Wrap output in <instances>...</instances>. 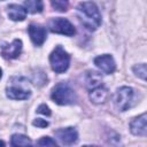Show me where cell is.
<instances>
[{
    "mask_svg": "<svg viewBox=\"0 0 147 147\" xmlns=\"http://www.w3.org/2000/svg\"><path fill=\"white\" fill-rule=\"evenodd\" d=\"M79 20L82 24L90 31L96 30L101 25V14L99 8L93 1H84L80 2L77 7Z\"/></svg>",
    "mask_w": 147,
    "mask_h": 147,
    "instance_id": "obj_1",
    "label": "cell"
},
{
    "mask_svg": "<svg viewBox=\"0 0 147 147\" xmlns=\"http://www.w3.org/2000/svg\"><path fill=\"white\" fill-rule=\"evenodd\" d=\"M51 98L55 103L61 106L72 105L77 101V95L75 91L65 83H59L57 85H55L52 91Z\"/></svg>",
    "mask_w": 147,
    "mask_h": 147,
    "instance_id": "obj_2",
    "label": "cell"
},
{
    "mask_svg": "<svg viewBox=\"0 0 147 147\" xmlns=\"http://www.w3.org/2000/svg\"><path fill=\"white\" fill-rule=\"evenodd\" d=\"M49 63L56 74H62L68 70L70 64V55L61 47L56 46L49 55Z\"/></svg>",
    "mask_w": 147,
    "mask_h": 147,
    "instance_id": "obj_3",
    "label": "cell"
},
{
    "mask_svg": "<svg viewBox=\"0 0 147 147\" xmlns=\"http://www.w3.org/2000/svg\"><path fill=\"white\" fill-rule=\"evenodd\" d=\"M133 99H134L133 88L129 87V86H122L116 90L115 96H114V102H115L116 108L119 111H125L132 107Z\"/></svg>",
    "mask_w": 147,
    "mask_h": 147,
    "instance_id": "obj_4",
    "label": "cell"
},
{
    "mask_svg": "<svg viewBox=\"0 0 147 147\" xmlns=\"http://www.w3.org/2000/svg\"><path fill=\"white\" fill-rule=\"evenodd\" d=\"M48 28L54 33H60V34H64L69 37L76 33L75 26L70 23V21H68L67 18H62V17L52 18L48 23Z\"/></svg>",
    "mask_w": 147,
    "mask_h": 147,
    "instance_id": "obj_5",
    "label": "cell"
},
{
    "mask_svg": "<svg viewBox=\"0 0 147 147\" xmlns=\"http://www.w3.org/2000/svg\"><path fill=\"white\" fill-rule=\"evenodd\" d=\"M10 83H11V85L8 86L7 87V91H6L8 98H10L13 100H26V99L30 98L31 92H30L29 88L22 86L23 83H20V85H18V82L15 83V80H13V79L10 80Z\"/></svg>",
    "mask_w": 147,
    "mask_h": 147,
    "instance_id": "obj_6",
    "label": "cell"
},
{
    "mask_svg": "<svg viewBox=\"0 0 147 147\" xmlns=\"http://www.w3.org/2000/svg\"><path fill=\"white\" fill-rule=\"evenodd\" d=\"M94 64L105 74L110 75L115 71L116 69V63L114 61V57L109 54H103L99 55L94 59Z\"/></svg>",
    "mask_w": 147,
    "mask_h": 147,
    "instance_id": "obj_7",
    "label": "cell"
},
{
    "mask_svg": "<svg viewBox=\"0 0 147 147\" xmlns=\"http://www.w3.org/2000/svg\"><path fill=\"white\" fill-rule=\"evenodd\" d=\"M28 32H29V36H30L32 42L36 46H41L47 38L46 29L38 24H30L28 28Z\"/></svg>",
    "mask_w": 147,
    "mask_h": 147,
    "instance_id": "obj_8",
    "label": "cell"
},
{
    "mask_svg": "<svg viewBox=\"0 0 147 147\" xmlns=\"http://www.w3.org/2000/svg\"><path fill=\"white\" fill-rule=\"evenodd\" d=\"M22 52V41L20 39H14L10 44L1 45V55L5 59H16Z\"/></svg>",
    "mask_w": 147,
    "mask_h": 147,
    "instance_id": "obj_9",
    "label": "cell"
},
{
    "mask_svg": "<svg viewBox=\"0 0 147 147\" xmlns=\"http://www.w3.org/2000/svg\"><path fill=\"white\" fill-rule=\"evenodd\" d=\"M55 136L63 145H72L78 139V132L75 127L59 129L55 131Z\"/></svg>",
    "mask_w": 147,
    "mask_h": 147,
    "instance_id": "obj_10",
    "label": "cell"
},
{
    "mask_svg": "<svg viewBox=\"0 0 147 147\" xmlns=\"http://www.w3.org/2000/svg\"><path fill=\"white\" fill-rule=\"evenodd\" d=\"M146 114H141L140 116L136 117L131 123H130V131L134 136L139 137H146L147 134V125H146Z\"/></svg>",
    "mask_w": 147,
    "mask_h": 147,
    "instance_id": "obj_11",
    "label": "cell"
},
{
    "mask_svg": "<svg viewBox=\"0 0 147 147\" xmlns=\"http://www.w3.org/2000/svg\"><path fill=\"white\" fill-rule=\"evenodd\" d=\"M108 98V90L101 83L92 88H90V99L93 103H103Z\"/></svg>",
    "mask_w": 147,
    "mask_h": 147,
    "instance_id": "obj_12",
    "label": "cell"
},
{
    "mask_svg": "<svg viewBox=\"0 0 147 147\" xmlns=\"http://www.w3.org/2000/svg\"><path fill=\"white\" fill-rule=\"evenodd\" d=\"M26 9L20 5H9L8 6V16L11 21H23L26 17Z\"/></svg>",
    "mask_w": 147,
    "mask_h": 147,
    "instance_id": "obj_13",
    "label": "cell"
},
{
    "mask_svg": "<svg viewBox=\"0 0 147 147\" xmlns=\"http://www.w3.org/2000/svg\"><path fill=\"white\" fill-rule=\"evenodd\" d=\"M25 9L31 14L41 13L44 9L42 0H25Z\"/></svg>",
    "mask_w": 147,
    "mask_h": 147,
    "instance_id": "obj_14",
    "label": "cell"
},
{
    "mask_svg": "<svg viewBox=\"0 0 147 147\" xmlns=\"http://www.w3.org/2000/svg\"><path fill=\"white\" fill-rule=\"evenodd\" d=\"M11 146H31L32 142L31 140L23 134H13L11 136V140H10Z\"/></svg>",
    "mask_w": 147,
    "mask_h": 147,
    "instance_id": "obj_15",
    "label": "cell"
},
{
    "mask_svg": "<svg viewBox=\"0 0 147 147\" xmlns=\"http://www.w3.org/2000/svg\"><path fill=\"white\" fill-rule=\"evenodd\" d=\"M52 7L59 11H65L68 9L69 0H51Z\"/></svg>",
    "mask_w": 147,
    "mask_h": 147,
    "instance_id": "obj_16",
    "label": "cell"
},
{
    "mask_svg": "<svg viewBox=\"0 0 147 147\" xmlns=\"http://www.w3.org/2000/svg\"><path fill=\"white\" fill-rule=\"evenodd\" d=\"M133 72L136 74V76H138L141 79H146V64L145 63H140V64H136L132 68Z\"/></svg>",
    "mask_w": 147,
    "mask_h": 147,
    "instance_id": "obj_17",
    "label": "cell"
},
{
    "mask_svg": "<svg viewBox=\"0 0 147 147\" xmlns=\"http://www.w3.org/2000/svg\"><path fill=\"white\" fill-rule=\"evenodd\" d=\"M37 144L39 146H56V141L49 137H42Z\"/></svg>",
    "mask_w": 147,
    "mask_h": 147,
    "instance_id": "obj_18",
    "label": "cell"
},
{
    "mask_svg": "<svg viewBox=\"0 0 147 147\" xmlns=\"http://www.w3.org/2000/svg\"><path fill=\"white\" fill-rule=\"evenodd\" d=\"M37 113L42 114V115H46V116H49V115H51V109L48 108V106H46L45 103H42V105H40V106L38 107Z\"/></svg>",
    "mask_w": 147,
    "mask_h": 147,
    "instance_id": "obj_19",
    "label": "cell"
},
{
    "mask_svg": "<svg viewBox=\"0 0 147 147\" xmlns=\"http://www.w3.org/2000/svg\"><path fill=\"white\" fill-rule=\"evenodd\" d=\"M32 124H33L34 126H37V127H47V126H48V122H47L46 119H42V118H37V119H34Z\"/></svg>",
    "mask_w": 147,
    "mask_h": 147,
    "instance_id": "obj_20",
    "label": "cell"
},
{
    "mask_svg": "<svg viewBox=\"0 0 147 147\" xmlns=\"http://www.w3.org/2000/svg\"><path fill=\"white\" fill-rule=\"evenodd\" d=\"M2 77V70H1V68H0V78Z\"/></svg>",
    "mask_w": 147,
    "mask_h": 147,
    "instance_id": "obj_21",
    "label": "cell"
},
{
    "mask_svg": "<svg viewBox=\"0 0 147 147\" xmlns=\"http://www.w3.org/2000/svg\"><path fill=\"white\" fill-rule=\"evenodd\" d=\"M0 145H5V142L3 141H0Z\"/></svg>",
    "mask_w": 147,
    "mask_h": 147,
    "instance_id": "obj_22",
    "label": "cell"
}]
</instances>
